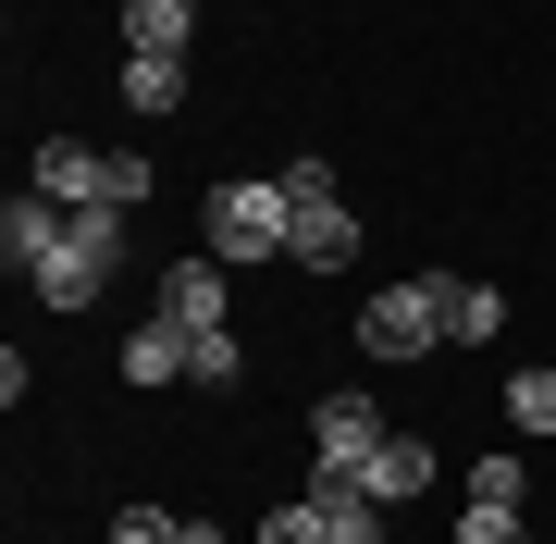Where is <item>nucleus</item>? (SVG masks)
<instances>
[{"label": "nucleus", "mask_w": 556, "mask_h": 544, "mask_svg": "<svg viewBox=\"0 0 556 544\" xmlns=\"http://www.w3.org/2000/svg\"><path fill=\"white\" fill-rule=\"evenodd\" d=\"M199 223H211V261H285V174H223Z\"/></svg>", "instance_id": "3"}, {"label": "nucleus", "mask_w": 556, "mask_h": 544, "mask_svg": "<svg viewBox=\"0 0 556 544\" xmlns=\"http://www.w3.org/2000/svg\"><path fill=\"white\" fill-rule=\"evenodd\" d=\"M112 87H124V112H149V124H161V112H186V62H161V50H124V75H112Z\"/></svg>", "instance_id": "15"}, {"label": "nucleus", "mask_w": 556, "mask_h": 544, "mask_svg": "<svg viewBox=\"0 0 556 544\" xmlns=\"http://www.w3.org/2000/svg\"><path fill=\"white\" fill-rule=\"evenodd\" d=\"M433 346H445V298H433V273L371 284V298H358V359H433Z\"/></svg>", "instance_id": "5"}, {"label": "nucleus", "mask_w": 556, "mask_h": 544, "mask_svg": "<svg viewBox=\"0 0 556 544\" xmlns=\"http://www.w3.org/2000/svg\"><path fill=\"white\" fill-rule=\"evenodd\" d=\"M457 544H532V507H457Z\"/></svg>", "instance_id": "17"}, {"label": "nucleus", "mask_w": 556, "mask_h": 544, "mask_svg": "<svg viewBox=\"0 0 556 544\" xmlns=\"http://www.w3.org/2000/svg\"><path fill=\"white\" fill-rule=\"evenodd\" d=\"M124 261V211H75V236L50 248V273H38V298L50 309H100V284Z\"/></svg>", "instance_id": "6"}, {"label": "nucleus", "mask_w": 556, "mask_h": 544, "mask_svg": "<svg viewBox=\"0 0 556 544\" xmlns=\"http://www.w3.org/2000/svg\"><path fill=\"white\" fill-rule=\"evenodd\" d=\"M25 186H50L62 211H124V223L149 211V162L137 149H87V137H38L25 149Z\"/></svg>", "instance_id": "1"}, {"label": "nucleus", "mask_w": 556, "mask_h": 544, "mask_svg": "<svg viewBox=\"0 0 556 544\" xmlns=\"http://www.w3.org/2000/svg\"><path fill=\"white\" fill-rule=\"evenodd\" d=\"M507 433H556V371H507Z\"/></svg>", "instance_id": "16"}, {"label": "nucleus", "mask_w": 556, "mask_h": 544, "mask_svg": "<svg viewBox=\"0 0 556 544\" xmlns=\"http://www.w3.org/2000/svg\"><path fill=\"white\" fill-rule=\"evenodd\" d=\"M433 298H445V346H495L507 334V298L482 273H433Z\"/></svg>", "instance_id": "12"}, {"label": "nucleus", "mask_w": 556, "mask_h": 544, "mask_svg": "<svg viewBox=\"0 0 556 544\" xmlns=\"http://www.w3.org/2000/svg\"><path fill=\"white\" fill-rule=\"evenodd\" d=\"M433 433H383V458L371 470H358V495H371V507H408V495H433Z\"/></svg>", "instance_id": "11"}, {"label": "nucleus", "mask_w": 556, "mask_h": 544, "mask_svg": "<svg viewBox=\"0 0 556 544\" xmlns=\"http://www.w3.org/2000/svg\"><path fill=\"white\" fill-rule=\"evenodd\" d=\"M112 371H124V396H161V383H199V359H186V334L161 322V309H149L137 334H124V359H112Z\"/></svg>", "instance_id": "10"}, {"label": "nucleus", "mask_w": 556, "mask_h": 544, "mask_svg": "<svg viewBox=\"0 0 556 544\" xmlns=\"http://www.w3.org/2000/svg\"><path fill=\"white\" fill-rule=\"evenodd\" d=\"M186 38H199V0H124V50L186 62Z\"/></svg>", "instance_id": "14"}, {"label": "nucleus", "mask_w": 556, "mask_h": 544, "mask_svg": "<svg viewBox=\"0 0 556 544\" xmlns=\"http://www.w3.org/2000/svg\"><path fill=\"white\" fill-rule=\"evenodd\" d=\"M519 483H532L519 445H507V458H470V507H519Z\"/></svg>", "instance_id": "18"}, {"label": "nucleus", "mask_w": 556, "mask_h": 544, "mask_svg": "<svg viewBox=\"0 0 556 544\" xmlns=\"http://www.w3.org/2000/svg\"><path fill=\"white\" fill-rule=\"evenodd\" d=\"M161 322L186 334V359H199L211 334H236V309H223V273H211V261H174V273H161Z\"/></svg>", "instance_id": "9"}, {"label": "nucleus", "mask_w": 556, "mask_h": 544, "mask_svg": "<svg viewBox=\"0 0 556 544\" xmlns=\"http://www.w3.org/2000/svg\"><path fill=\"white\" fill-rule=\"evenodd\" d=\"M100 544H223V520H186V507H137V495H124Z\"/></svg>", "instance_id": "13"}, {"label": "nucleus", "mask_w": 556, "mask_h": 544, "mask_svg": "<svg viewBox=\"0 0 556 544\" xmlns=\"http://www.w3.org/2000/svg\"><path fill=\"white\" fill-rule=\"evenodd\" d=\"M285 261H298V273H346L358 261V211L334 199L321 162H285Z\"/></svg>", "instance_id": "2"}, {"label": "nucleus", "mask_w": 556, "mask_h": 544, "mask_svg": "<svg viewBox=\"0 0 556 544\" xmlns=\"http://www.w3.org/2000/svg\"><path fill=\"white\" fill-rule=\"evenodd\" d=\"M260 544H383V507H371V495L309 483L298 507H273V520H260Z\"/></svg>", "instance_id": "7"}, {"label": "nucleus", "mask_w": 556, "mask_h": 544, "mask_svg": "<svg viewBox=\"0 0 556 544\" xmlns=\"http://www.w3.org/2000/svg\"><path fill=\"white\" fill-rule=\"evenodd\" d=\"M383 408L358 396V383H334V396H309V483H334V495H358V470L383 458Z\"/></svg>", "instance_id": "4"}, {"label": "nucleus", "mask_w": 556, "mask_h": 544, "mask_svg": "<svg viewBox=\"0 0 556 544\" xmlns=\"http://www.w3.org/2000/svg\"><path fill=\"white\" fill-rule=\"evenodd\" d=\"M62 236H75V211H62V199H50V186H13V211H0V261H13L25 284H38Z\"/></svg>", "instance_id": "8"}]
</instances>
